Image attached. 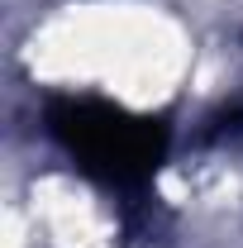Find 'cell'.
Returning a JSON list of instances; mask_svg holds the SVG:
<instances>
[{
  "instance_id": "cell-1",
  "label": "cell",
  "mask_w": 243,
  "mask_h": 248,
  "mask_svg": "<svg viewBox=\"0 0 243 248\" xmlns=\"http://www.w3.org/2000/svg\"><path fill=\"white\" fill-rule=\"evenodd\" d=\"M48 129L86 172H95L100 182H115V186L143 182L157 167L162 143H167L162 124L138 120V115L105 105V100H58L48 110Z\"/></svg>"
}]
</instances>
